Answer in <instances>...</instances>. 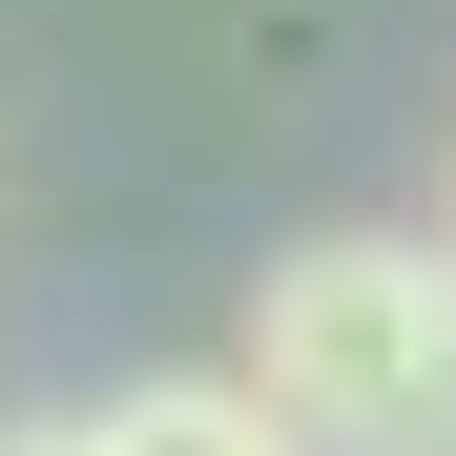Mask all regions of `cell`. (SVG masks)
Listing matches in <instances>:
<instances>
[{
	"label": "cell",
	"mask_w": 456,
	"mask_h": 456,
	"mask_svg": "<svg viewBox=\"0 0 456 456\" xmlns=\"http://www.w3.org/2000/svg\"><path fill=\"white\" fill-rule=\"evenodd\" d=\"M249 395L312 456H456V249H395V228H332L249 290Z\"/></svg>",
	"instance_id": "1"
},
{
	"label": "cell",
	"mask_w": 456,
	"mask_h": 456,
	"mask_svg": "<svg viewBox=\"0 0 456 456\" xmlns=\"http://www.w3.org/2000/svg\"><path fill=\"white\" fill-rule=\"evenodd\" d=\"M84 456H312L249 373H145V395H104L84 415Z\"/></svg>",
	"instance_id": "2"
},
{
	"label": "cell",
	"mask_w": 456,
	"mask_h": 456,
	"mask_svg": "<svg viewBox=\"0 0 456 456\" xmlns=\"http://www.w3.org/2000/svg\"><path fill=\"white\" fill-rule=\"evenodd\" d=\"M0 456H84V415H42V436H0Z\"/></svg>",
	"instance_id": "3"
},
{
	"label": "cell",
	"mask_w": 456,
	"mask_h": 456,
	"mask_svg": "<svg viewBox=\"0 0 456 456\" xmlns=\"http://www.w3.org/2000/svg\"><path fill=\"white\" fill-rule=\"evenodd\" d=\"M436 249H456V228H436Z\"/></svg>",
	"instance_id": "4"
}]
</instances>
